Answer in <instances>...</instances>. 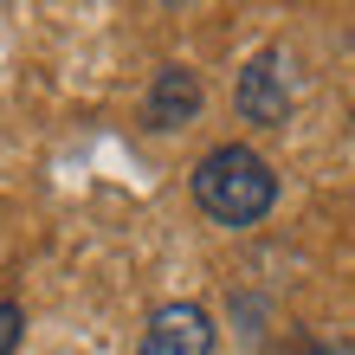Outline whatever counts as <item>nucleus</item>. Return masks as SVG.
<instances>
[{
  "label": "nucleus",
  "mask_w": 355,
  "mask_h": 355,
  "mask_svg": "<svg viewBox=\"0 0 355 355\" xmlns=\"http://www.w3.org/2000/svg\"><path fill=\"white\" fill-rule=\"evenodd\" d=\"M194 200L200 214L214 226H259L271 214V200H278V175H271V162L259 149H245V142H220V149H207L194 162Z\"/></svg>",
  "instance_id": "obj_1"
},
{
  "label": "nucleus",
  "mask_w": 355,
  "mask_h": 355,
  "mask_svg": "<svg viewBox=\"0 0 355 355\" xmlns=\"http://www.w3.org/2000/svg\"><path fill=\"white\" fill-rule=\"evenodd\" d=\"M233 103H239L245 123H259V130H278V123L291 116V78H284V52L278 46H265L252 65L239 71Z\"/></svg>",
  "instance_id": "obj_2"
},
{
  "label": "nucleus",
  "mask_w": 355,
  "mask_h": 355,
  "mask_svg": "<svg viewBox=\"0 0 355 355\" xmlns=\"http://www.w3.org/2000/svg\"><path fill=\"white\" fill-rule=\"evenodd\" d=\"M136 355H214V317L200 304H162Z\"/></svg>",
  "instance_id": "obj_3"
},
{
  "label": "nucleus",
  "mask_w": 355,
  "mask_h": 355,
  "mask_svg": "<svg viewBox=\"0 0 355 355\" xmlns=\"http://www.w3.org/2000/svg\"><path fill=\"white\" fill-rule=\"evenodd\" d=\"M200 78L187 65H162L155 85H149V130H187L200 116Z\"/></svg>",
  "instance_id": "obj_4"
},
{
  "label": "nucleus",
  "mask_w": 355,
  "mask_h": 355,
  "mask_svg": "<svg viewBox=\"0 0 355 355\" xmlns=\"http://www.w3.org/2000/svg\"><path fill=\"white\" fill-rule=\"evenodd\" d=\"M19 329H26V310H19L13 297H0V355L19 349Z\"/></svg>",
  "instance_id": "obj_5"
},
{
  "label": "nucleus",
  "mask_w": 355,
  "mask_h": 355,
  "mask_svg": "<svg viewBox=\"0 0 355 355\" xmlns=\"http://www.w3.org/2000/svg\"><path fill=\"white\" fill-rule=\"evenodd\" d=\"M297 355H355L349 343H297Z\"/></svg>",
  "instance_id": "obj_6"
}]
</instances>
